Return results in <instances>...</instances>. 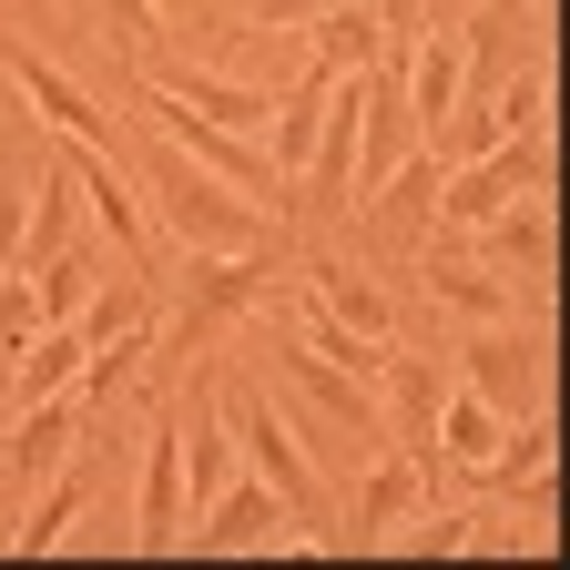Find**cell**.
Wrapping results in <instances>:
<instances>
[{"label":"cell","instance_id":"277c9868","mask_svg":"<svg viewBox=\"0 0 570 570\" xmlns=\"http://www.w3.org/2000/svg\"><path fill=\"white\" fill-rule=\"evenodd\" d=\"M132 92H142V122H154L164 142H184V154H194L204 174H225L245 204H285V174L265 164V142H255V132H225V122H204L194 102H174V92H154V82H132Z\"/></svg>","mask_w":570,"mask_h":570},{"label":"cell","instance_id":"3957f363","mask_svg":"<svg viewBox=\"0 0 570 570\" xmlns=\"http://www.w3.org/2000/svg\"><path fill=\"white\" fill-rule=\"evenodd\" d=\"M194 296L174 306V326H154V367H174V356H194L204 336H225L235 316L265 306V285H275V245L265 255H194Z\"/></svg>","mask_w":570,"mask_h":570},{"label":"cell","instance_id":"7c38bea8","mask_svg":"<svg viewBox=\"0 0 570 570\" xmlns=\"http://www.w3.org/2000/svg\"><path fill=\"white\" fill-rule=\"evenodd\" d=\"M417 499H439V489H428V469L407 459V449H387L377 469H367V489H356V510H346V530H326V540H346V550H377L407 510H417Z\"/></svg>","mask_w":570,"mask_h":570},{"label":"cell","instance_id":"5b68a950","mask_svg":"<svg viewBox=\"0 0 570 570\" xmlns=\"http://www.w3.org/2000/svg\"><path fill=\"white\" fill-rule=\"evenodd\" d=\"M439 397H449V356H377V428L387 449H407L428 469V489H449V459H439Z\"/></svg>","mask_w":570,"mask_h":570},{"label":"cell","instance_id":"7a4b0ae2","mask_svg":"<svg viewBox=\"0 0 570 570\" xmlns=\"http://www.w3.org/2000/svg\"><path fill=\"white\" fill-rule=\"evenodd\" d=\"M225 417H235V469H255V479L285 499V520L326 540L336 520H326V489H316V469H306V449H296V428H285V407H275L265 387H235Z\"/></svg>","mask_w":570,"mask_h":570},{"label":"cell","instance_id":"d6986e66","mask_svg":"<svg viewBox=\"0 0 570 570\" xmlns=\"http://www.w3.org/2000/svg\"><path fill=\"white\" fill-rule=\"evenodd\" d=\"M71 164H82V204L102 214V235H112V245H122V255L142 265V194L122 184V164H112V154H92V142H82Z\"/></svg>","mask_w":570,"mask_h":570},{"label":"cell","instance_id":"83f0119b","mask_svg":"<svg viewBox=\"0 0 570 570\" xmlns=\"http://www.w3.org/2000/svg\"><path fill=\"white\" fill-rule=\"evenodd\" d=\"M21 11H51V0H21Z\"/></svg>","mask_w":570,"mask_h":570},{"label":"cell","instance_id":"cb8c5ba5","mask_svg":"<svg viewBox=\"0 0 570 570\" xmlns=\"http://www.w3.org/2000/svg\"><path fill=\"white\" fill-rule=\"evenodd\" d=\"M102 11H112V31H122L132 51H154V41H164V11H154V0H102Z\"/></svg>","mask_w":570,"mask_h":570},{"label":"cell","instance_id":"4316f807","mask_svg":"<svg viewBox=\"0 0 570 570\" xmlns=\"http://www.w3.org/2000/svg\"><path fill=\"white\" fill-rule=\"evenodd\" d=\"M154 11H164V21H225L235 0H154Z\"/></svg>","mask_w":570,"mask_h":570},{"label":"cell","instance_id":"e0dca14e","mask_svg":"<svg viewBox=\"0 0 570 570\" xmlns=\"http://www.w3.org/2000/svg\"><path fill=\"white\" fill-rule=\"evenodd\" d=\"M377 41H387V31H377L367 0H326V11L306 21V61H316V71H367Z\"/></svg>","mask_w":570,"mask_h":570},{"label":"cell","instance_id":"52a82bcc","mask_svg":"<svg viewBox=\"0 0 570 570\" xmlns=\"http://www.w3.org/2000/svg\"><path fill=\"white\" fill-rule=\"evenodd\" d=\"M449 367H469V387L499 407V417H530L550 367H540V336H520V316H499V326H459V356Z\"/></svg>","mask_w":570,"mask_h":570},{"label":"cell","instance_id":"9a60e30c","mask_svg":"<svg viewBox=\"0 0 570 570\" xmlns=\"http://www.w3.org/2000/svg\"><path fill=\"white\" fill-rule=\"evenodd\" d=\"M71 439H82V397H71V387H61V397H41V407H21V428H11V469H21V479L41 489V479H51L61 459H71Z\"/></svg>","mask_w":570,"mask_h":570},{"label":"cell","instance_id":"8992f818","mask_svg":"<svg viewBox=\"0 0 570 570\" xmlns=\"http://www.w3.org/2000/svg\"><path fill=\"white\" fill-rule=\"evenodd\" d=\"M174 550H204V560H214V550H316V530H285V499L245 469V479H225V489L184 520Z\"/></svg>","mask_w":570,"mask_h":570},{"label":"cell","instance_id":"484cf974","mask_svg":"<svg viewBox=\"0 0 570 570\" xmlns=\"http://www.w3.org/2000/svg\"><path fill=\"white\" fill-rule=\"evenodd\" d=\"M21 235H31V204H0V275L21 265Z\"/></svg>","mask_w":570,"mask_h":570},{"label":"cell","instance_id":"30bf717a","mask_svg":"<svg viewBox=\"0 0 570 570\" xmlns=\"http://www.w3.org/2000/svg\"><path fill=\"white\" fill-rule=\"evenodd\" d=\"M479 235H489V255L520 265V306H530V326H550V194H510Z\"/></svg>","mask_w":570,"mask_h":570},{"label":"cell","instance_id":"6da1fadb","mask_svg":"<svg viewBox=\"0 0 570 570\" xmlns=\"http://www.w3.org/2000/svg\"><path fill=\"white\" fill-rule=\"evenodd\" d=\"M142 194H154V214H164V235L184 245V255H265L275 245V214L265 204H245L225 174H204L184 142H142Z\"/></svg>","mask_w":570,"mask_h":570},{"label":"cell","instance_id":"9c48e42d","mask_svg":"<svg viewBox=\"0 0 570 570\" xmlns=\"http://www.w3.org/2000/svg\"><path fill=\"white\" fill-rule=\"evenodd\" d=\"M142 82H154V92H174V102H194L204 122H225V132H265V122H275V92H265V82H235V71L142 61Z\"/></svg>","mask_w":570,"mask_h":570},{"label":"cell","instance_id":"603a6c76","mask_svg":"<svg viewBox=\"0 0 570 570\" xmlns=\"http://www.w3.org/2000/svg\"><path fill=\"white\" fill-rule=\"evenodd\" d=\"M71 520H82V479H51V489H31V510H21V530H11V550H61L71 540Z\"/></svg>","mask_w":570,"mask_h":570},{"label":"cell","instance_id":"7402d4cb","mask_svg":"<svg viewBox=\"0 0 570 570\" xmlns=\"http://www.w3.org/2000/svg\"><path fill=\"white\" fill-rule=\"evenodd\" d=\"M540 469H550V417L530 407V428H499V449L479 459V479H489V489H530Z\"/></svg>","mask_w":570,"mask_h":570},{"label":"cell","instance_id":"ac0fdd59","mask_svg":"<svg viewBox=\"0 0 570 570\" xmlns=\"http://www.w3.org/2000/svg\"><path fill=\"white\" fill-rule=\"evenodd\" d=\"M82 356H92V336H82V326H71V316H61V326H41V336L21 346V367H11V397H21V407H41V397H61L71 377H82Z\"/></svg>","mask_w":570,"mask_h":570},{"label":"cell","instance_id":"4fadbf2b","mask_svg":"<svg viewBox=\"0 0 570 570\" xmlns=\"http://www.w3.org/2000/svg\"><path fill=\"white\" fill-rule=\"evenodd\" d=\"M326 92H336V71H316V61H306V71H296V92H285V102H275V122H265V164H275L285 184H296V174H306V154H316V112H326Z\"/></svg>","mask_w":570,"mask_h":570},{"label":"cell","instance_id":"5bb4252c","mask_svg":"<svg viewBox=\"0 0 570 570\" xmlns=\"http://www.w3.org/2000/svg\"><path fill=\"white\" fill-rule=\"evenodd\" d=\"M306 285H316V296L356 326V336H377L387 346V326H397V306H387V285L367 275V265H346V255H306Z\"/></svg>","mask_w":570,"mask_h":570},{"label":"cell","instance_id":"8fae6325","mask_svg":"<svg viewBox=\"0 0 570 570\" xmlns=\"http://www.w3.org/2000/svg\"><path fill=\"white\" fill-rule=\"evenodd\" d=\"M142 449L154 459H142V489H132V550H174L184 520H194V499H184V428H154Z\"/></svg>","mask_w":570,"mask_h":570},{"label":"cell","instance_id":"d4e9b609","mask_svg":"<svg viewBox=\"0 0 570 570\" xmlns=\"http://www.w3.org/2000/svg\"><path fill=\"white\" fill-rule=\"evenodd\" d=\"M235 11H245V21H265V31H285V21H316L326 0H235Z\"/></svg>","mask_w":570,"mask_h":570},{"label":"cell","instance_id":"ba28073f","mask_svg":"<svg viewBox=\"0 0 570 570\" xmlns=\"http://www.w3.org/2000/svg\"><path fill=\"white\" fill-rule=\"evenodd\" d=\"M0 71H11V82H21V102L51 122V132H71V142H92V154H112V122H102V102L82 92V82H71V71L61 61H41L31 41H0Z\"/></svg>","mask_w":570,"mask_h":570},{"label":"cell","instance_id":"ffe728a7","mask_svg":"<svg viewBox=\"0 0 570 570\" xmlns=\"http://www.w3.org/2000/svg\"><path fill=\"white\" fill-rule=\"evenodd\" d=\"M499 428H510V417H499L479 387L449 377V397H439V459H449V469H479V459L499 449Z\"/></svg>","mask_w":570,"mask_h":570},{"label":"cell","instance_id":"44dd1931","mask_svg":"<svg viewBox=\"0 0 570 570\" xmlns=\"http://www.w3.org/2000/svg\"><path fill=\"white\" fill-rule=\"evenodd\" d=\"M225 479H235V417H225V407H204V417L184 428V499L204 510Z\"/></svg>","mask_w":570,"mask_h":570},{"label":"cell","instance_id":"2e32d148","mask_svg":"<svg viewBox=\"0 0 570 570\" xmlns=\"http://www.w3.org/2000/svg\"><path fill=\"white\" fill-rule=\"evenodd\" d=\"M428 296H439L459 326H499V316H510V285H499V275H479L459 245H428Z\"/></svg>","mask_w":570,"mask_h":570}]
</instances>
